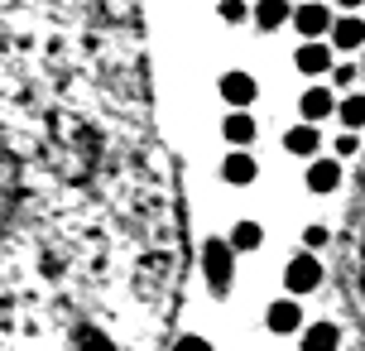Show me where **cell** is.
<instances>
[{"label":"cell","mask_w":365,"mask_h":351,"mask_svg":"<svg viewBox=\"0 0 365 351\" xmlns=\"http://www.w3.org/2000/svg\"><path fill=\"white\" fill-rule=\"evenodd\" d=\"M336 116H341L346 130H365V96H346V101L336 106Z\"/></svg>","instance_id":"16"},{"label":"cell","mask_w":365,"mask_h":351,"mask_svg":"<svg viewBox=\"0 0 365 351\" xmlns=\"http://www.w3.org/2000/svg\"><path fill=\"white\" fill-rule=\"evenodd\" d=\"M341 347V327L336 322H312L303 327V351H336Z\"/></svg>","instance_id":"11"},{"label":"cell","mask_w":365,"mask_h":351,"mask_svg":"<svg viewBox=\"0 0 365 351\" xmlns=\"http://www.w3.org/2000/svg\"><path fill=\"white\" fill-rule=\"evenodd\" d=\"M293 24H298V34L303 39H322V34H331V10L327 5H317V0H308V5H293Z\"/></svg>","instance_id":"3"},{"label":"cell","mask_w":365,"mask_h":351,"mask_svg":"<svg viewBox=\"0 0 365 351\" xmlns=\"http://www.w3.org/2000/svg\"><path fill=\"white\" fill-rule=\"evenodd\" d=\"M336 5H341V10H356V5H365V0H336Z\"/></svg>","instance_id":"22"},{"label":"cell","mask_w":365,"mask_h":351,"mask_svg":"<svg viewBox=\"0 0 365 351\" xmlns=\"http://www.w3.org/2000/svg\"><path fill=\"white\" fill-rule=\"evenodd\" d=\"M293 63H298V73L322 77V73H331V49H327V44H317V39H308V44L293 54Z\"/></svg>","instance_id":"6"},{"label":"cell","mask_w":365,"mask_h":351,"mask_svg":"<svg viewBox=\"0 0 365 351\" xmlns=\"http://www.w3.org/2000/svg\"><path fill=\"white\" fill-rule=\"evenodd\" d=\"M255 121H250V116H245V111H231V116H226V126H221V135H226V140H231V145H236V149H245V145H250V140H255Z\"/></svg>","instance_id":"14"},{"label":"cell","mask_w":365,"mask_h":351,"mask_svg":"<svg viewBox=\"0 0 365 351\" xmlns=\"http://www.w3.org/2000/svg\"><path fill=\"white\" fill-rule=\"evenodd\" d=\"M284 149H289V154H298V159H312V154L322 149V135H317V126H312V121H298V126L284 135Z\"/></svg>","instance_id":"7"},{"label":"cell","mask_w":365,"mask_h":351,"mask_svg":"<svg viewBox=\"0 0 365 351\" xmlns=\"http://www.w3.org/2000/svg\"><path fill=\"white\" fill-rule=\"evenodd\" d=\"M331 82H336V87H351V82H361V68H351V63H336V68H331Z\"/></svg>","instance_id":"20"},{"label":"cell","mask_w":365,"mask_h":351,"mask_svg":"<svg viewBox=\"0 0 365 351\" xmlns=\"http://www.w3.org/2000/svg\"><path fill=\"white\" fill-rule=\"evenodd\" d=\"M361 82H365V63H361Z\"/></svg>","instance_id":"23"},{"label":"cell","mask_w":365,"mask_h":351,"mask_svg":"<svg viewBox=\"0 0 365 351\" xmlns=\"http://www.w3.org/2000/svg\"><path fill=\"white\" fill-rule=\"evenodd\" d=\"M327 240H331V231H327V226H322V222H312L308 231H303V245H308V250H322Z\"/></svg>","instance_id":"17"},{"label":"cell","mask_w":365,"mask_h":351,"mask_svg":"<svg viewBox=\"0 0 365 351\" xmlns=\"http://www.w3.org/2000/svg\"><path fill=\"white\" fill-rule=\"evenodd\" d=\"M255 92H259V87H255V77H250V73H226V77H221V96H226L236 111H245V106L255 101Z\"/></svg>","instance_id":"8"},{"label":"cell","mask_w":365,"mask_h":351,"mask_svg":"<svg viewBox=\"0 0 365 351\" xmlns=\"http://www.w3.org/2000/svg\"><path fill=\"white\" fill-rule=\"evenodd\" d=\"M259 240H264V226L259 222H236V231H231L236 250H259Z\"/></svg>","instance_id":"15"},{"label":"cell","mask_w":365,"mask_h":351,"mask_svg":"<svg viewBox=\"0 0 365 351\" xmlns=\"http://www.w3.org/2000/svg\"><path fill=\"white\" fill-rule=\"evenodd\" d=\"M264 322H269V332H279V337L298 332V327H303V308H298V298H279V303H269Z\"/></svg>","instance_id":"5"},{"label":"cell","mask_w":365,"mask_h":351,"mask_svg":"<svg viewBox=\"0 0 365 351\" xmlns=\"http://www.w3.org/2000/svg\"><path fill=\"white\" fill-rule=\"evenodd\" d=\"M289 15H293L289 0H255V24L264 29V34H269V29H279Z\"/></svg>","instance_id":"13"},{"label":"cell","mask_w":365,"mask_h":351,"mask_svg":"<svg viewBox=\"0 0 365 351\" xmlns=\"http://www.w3.org/2000/svg\"><path fill=\"white\" fill-rule=\"evenodd\" d=\"M331 44H336V49H361L365 44V19L341 15L336 24H331Z\"/></svg>","instance_id":"12"},{"label":"cell","mask_w":365,"mask_h":351,"mask_svg":"<svg viewBox=\"0 0 365 351\" xmlns=\"http://www.w3.org/2000/svg\"><path fill=\"white\" fill-rule=\"evenodd\" d=\"M308 188L312 193H336V188H341V164H336V159H312L308 164Z\"/></svg>","instance_id":"10"},{"label":"cell","mask_w":365,"mask_h":351,"mask_svg":"<svg viewBox=\"0 0 365 351\" xmlns=\"http://www.w3.org/2000/svg\"><path fill=\"white\" fill-rule=\"evenodd\" d=\"M336 106H341V101H331V87H308V92H303V101H298L303 121H312V126H317V121H327Z\"/></svg>","instance_id":"9"},{"label":"cell","mask_w":365,"mask_h":351,"mask_svg":"<svg viewBox=\"0 0 365 351\" xmlns=\"http://www.w3.org/2000/svg\"><path fill=\"white\" fill-rule=\"evenodd\" d=\"M336 154H341V159H351V154H356V149H361V140H356V130H346V135H336Z\"/></svg>","instance_id":"21"},{"label":"cell","mask_w":365,"mask_h":351,"mask_svg":"<svg viewBox=\"0 0 365 351\" xmlns=\"http://www.w3.org/2000/svg\"><path fill=\"white\" fill-rule=\"evenodd\" d=\"M346 351H356V347H346Z\"/></svg>","instance_id":"24"},{"label":"cell","mask_w":365,"mask_h":351,"mask_svg":"<svg viewBox=\"0 0 365 351\" xmlns=\"http://www.w3.org/2000/svg\"><path fill=\"white\" fill-rule=\"evenodd\" d=\"M173 351H212V342H207V337H197V332H182L178 342H173Z\"/></svg>","instance_id":"18"},{"label":"cell","mask_w":365,"mask_h":351,"mask_svg":"<svg viewBox=\"0 0 365 351\" xmlns=\"http://www.w3.org/2000/svg\"><path fill=\"white\" fill-rule=\"evenodd\" d=\"M317 284H322V265H317V255H293L289 270H284V289L298 298V294H312Z\"/></svg>","instance_id":"2"},{"label":"cell","mask_w":365,"mask_h":351,"mask_svg":"<svg viewBox=\"0 0 365 351\" xmlns=\"http://www.w3.org/2000/svg\"><path fill=\"white\" fill-rule=\"evenodd\" d=\"M221 178L231 188H245V183H255L259 178V164H255V154H245V149H231L226 159H221Z\"/></svg>","instance_id":"4"},{"label":"cell","mask_w":365,"mask_h":351,"mask_svg":"<svg viewBox=\"0 0 365 351\" xmlns=\"http://www.w3.org/2000/svg\"><path fill=\"white\" fill-rule=\"evenodd\" d=\"M245 15H250V10H245V0H221V19H226V24H240Z\"/></svg>","instance_id":"19"},{"label":"cell","mask_w":365,"mask_h":351,"mask_svg":"<svg viewBox=\"0 0 365 351\" xmlns=\"http://www.w3.org/2000/svg\"><path fill=\"white\" fill-rule=\"evenodd\" d=\"M202 275L212 284V294H226V289H231V275H236V245L212 236L202 245Z\"/></svg>","instance_id":"1"}]
</instances>
